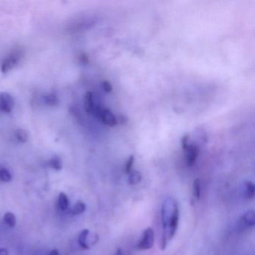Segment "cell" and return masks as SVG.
Wrapping results in <instances>:
<instances>
[{
	"mask_svg": "<svg viewBox=\"0 0 255 255\" xmlns=\"http://www.w3.org/2000/svg\"><path fill=\"white\" fill-rule=\"evenodd\" d=\"M12 179L11 173L8 169L5 168H1L0 169V181H3V182H10Z\"/></svg>",
	"mask_w": 255,
	"mask_h": 255,
	"instance_id": "17",
	"label": "cell"
},
{
	"mask_svg": "<svg viewBox=\"0 0 255 255\" xmlns=\"http://www.w3.org/2000/svg\"><path fill=\"white\" fill-rule=\"evenodd\" d=\"M162 220L163 225L162 249H166L169 242L176 234L179 221V208L175 200L167 198L162 206Z\"/></svg>",
	"mask_w": 255,
	"mask_h": 255,
	"instance_id": "1",
	"label": "cell"
},
{
	"mask_svg": "<svg viewBox=\"0 0 255 255\" xmlns=\"http://www.w3.org/2000/svg\"><path fill=\"white\" fill-rule=\"evenodd\" d=\"M133 162H134V156L133 155L130 156L127 159V163H126V173L130 174L132 172V167H133Z\"/></svg>",
	"mask_w": 255,
	"mask_h": 255,
	"instance_id": "20",
	"label": "cell"
},
{
	"mask_svg": "<svg viewBox=\"0 0 255 255\" xmlns=\"http://www.w3.org/2000/svg\"><path fill=\"white\" fill-rule=\"evenodd\" d=\"M154 243V233L153 229L148 227L145 230L143 239L139 242L137 248L139 250H148L151 249Z\"/></svg>",
	"mask_w": 255,
	"mask_h": 255,
	"instance_id": "2",
	"label": "cell"
},
{
	"mask_svg": "<svg viewBox=\"0 0 255 255\" xmlns=\"http://www.w3.org/2000/svg\"><path fill=\"white\" fill-rule=\"evenodd\" d=\"M89 234L90 231L88 229H85V230H82L80 234H79L78 241H79V246L83 249H90L88 243V236H89Z\"/></svg>",
	"mask_w": 255,
	"mask_h": 255,
	"instance_id": "9",
	"label": "cell"
},
{
	"mask_svg": "<svg viewBox=\"0 0 255 255\" xmlns=\"http://www.w3.org/2000/svg\"><path fill=\"white\" fill-rule=\"evenodd\" d=\"M0 255H8V252L6 249H0Z\"/></svg>",
	"mask_w": 255,
	"mask_h": 255,
	"instance_id": "23",
	"label": "cell"
},
{
	"mask_svg": "<svg viewBox=\"0 0 255 255\" xmlns=\"http://www.w3.org/2000/svg\"><path fill=\"white\" fill-rule=\"evenodd\" d=\"M4 221H5V224H8L11 227H14L17 222L15 215L11 212H8L5 214Z\"/></svg>",
	"mask_w": 255,
	"mask_h": 255,
	"instance_id": "15",
	"label": "cell"
},
{
	"mask_svg": "<svg viewBox=\"0 0 255 255\" xmlns=\"http://www.w3.org/2000/svg\"><path fill=\"white\" fill-rule=\"evenodd\" d=\"M189 134H185L183 136H182V139H181V147H182V150L184 151H185V150L187 149L188 146V141H189Z\"/></svg>",
	"mask_w": 255,
	"mask_h": 255,
	"instance_id": "21",
	"label": "cell"
},
{
	"mask_svg": "<svg viewBox=\"0 0 255 255\" xmlns=\"http://www.w3.org/2000/svg\"><path fill=\"white\" fill-rule=\"evenodd\" d=\"M45 102L47 105L53 107V106H56L58 104L59 99L54 94H49L45 97Z\"/></svg>",
	"mask_w": 255,
	"mask_h": 255,
	"instance_id": "18",
	"label": "cell"
},
{
	"mask_svg": "<svg viewBox=\"0 0 255 255\" xmlns=\"http://www.w3.org/2000/svg\"><path fill=\"white\" fill-rule=\"evenodd\" d=\"M243 195L246 199H252L255 197V186L251 181H245L243 182Z\"/></svg>",
	"mask_w": 255,
	"mask_h": 255,
	"instance_id": "7",
	"label": "cell"
},
{
	"mask_svg": "<svg viewBox=\"0 0 255 255\" xmlns=\"http://www.w3.org/2000/svg\"><path fill=\"white\" fill-rule=\"evenodd\" d=\"M81 61H82V62H88V56H86V55H82V56H81Z\"/></svg>",
	"mask_w": 255,
	"mask_h": 255,
	"instance_id": "24",
	"label": "cell"
},
{
	"mask_svg": "<svg viewBox=\"0 0 255 255\" xmlns=\"http://www.w3.org/2000/svg\"><path fill=\"white\" fill-rule=\"evenodd\" d=\"M58 203H59V208H60L62 211H66L67 209L68 208V206H69V200H68L66 194L64 193V192H61V193L59 194Z\"/></svg>",
	"mask_w": 255,
	"mask_h": 255,
	"instance_id": "12",
	"label": "cell"
},
{
	"mask_svg": "<svg viewBox=\"0 0 255 255\" xmlns=\"http://www.w3.org/2000/svg\"><path fill=\"white\" fill-rule=\"evenodd\" d=\"M115 255H124V253H123L122 250L121 249H118L116 252Z\"/></svg>",
	"mask_w": 255,
	"mask_h": 255,
	"instance_id": "26",
	"label": "cell"
},
{
	"mask_svg": "<svg viewBox=\"0 0 255 255\" xmlns=\"http://www.w3.org/2000/svg\"><path fill=\"white\" fill-rule=\"evenodd\" d=\"M98 116L101 122L106 125L114 127L118 124L115 116L108 109H98Z\"/></svg>",
	"mask_w": 255,
	"mask_h": 255,
	"instance_id": "4",
	"label": "cell"
},
{
	"mask_svg": "<svg viewBox=\"0 0 255 255\" xmlns=\"http://www.w3.org/2000/svg\"><path fill=\"white\" fill-rule=\"evenodd\" d=\"M102 86L104 91H106L107 93H111L112 91V85L109 81H104L102 82Z\"/></svg>",
	"mask_w": 255,
	"mask_h": 255,
	"instance_id": "22",
	"label": "cell"
},
{
	"mask_svg": "<svg viewBox=\"0 0 255 255\" xmlns=\"http://www.w3.org/2000/svg\"><path fill=\"white\" fill-rule=\"evenodd\" d=\"M49 165L52 169H55V170L59 171L62 169V160L58 156H53L49 162Z\"/></svg>",
	"mask_w": 255,
	"mask_h": 255,
	"instance_id": "14",
	"label": "cell"
},
{
	"mask_svg": "<svg viewBox=\"0 0 255 255\" xmlns=\"http://www.w3.org/2000/svg\"><path fill=\"white\" fill-rule=\"evenodd\" d=\"M20 59H21V54L18 52H16V53H11L6 59H4L1 65V71L2 73H7L14 67L17 66Z\"/></svg>",
	"mask_w": 255,
	"mask_h": 255,
	"instance_id": "3",
	"label": "cell"
},
{
	"mask_svg": "<svg viewBox=\"0 0 255 255\" xmlns=\"http://www.w3.org/2000/svg\"><path fill=\"white\" fill-rule=\"evenodd\" d=\"M15 137L20 143H27L29 138L28 133L23 129H19L15 132Z\"/></svg>",
	"mask_w": 255,
	"mask_h": 255,
	"instance_id": "16",
	"label": "cell"
},
{
	"mask_svg": "<svg viewBox=\"0 0 255 255\" xmlns=\"http://www.w3.org/2000/svg\"><path fill=\"white\" fill-rule=\"evenodd\" d=\"M185 162L187 166H193L197 158H198L199 150L195 145L192 144L188 146L187 149L185 150Z\"/></svg>",
	"mask_w": 255,
	"mask_h": 255,
	"instance_id": "6",
	"label": "cell"
},
{
	"mask_svg": "<svg viewBox=\"0 0 255 255\" xmlns=\"http://www.w3.org/2000/svg\"><path fill=\"white\" fill-rule=\"evenodd\" d=\"M14 107V100L7 92L0 93V109L5 112H11Z\"/></svg>",
	"mask_w": 255,
	"mask_h": 255,
	"instance_id": "5",
	"label": "cell"
},
{
	"mask_svg": "<svg viewBox=\"0 0 255 255\" xmlns=\"http://www.w3.org/2000/svg\"><path fill=\"white\" fill-rule=\"evenodd\" d=\"M243 222L249 227H252L255 224V214L254 211H249L245 214L243 218Z\"/></svg>",
	"mask_w": 255,
	"mask_h": 255,
	"instance_id": "10",
	"label": "cell"
},
{
	"mask_svg": "<svg viewBox=\"0 0 255 255\" xmlns=\"http://www.w3.org/2000/svg\"><path fill=\"white\" fill-rule=\"evenodd\" d=\"M49 255H59V252L56 249H53V251L50 252V253L49 254Z\"/></svg>",
	"mask_w": 255,
	"mask_h": 255,
	"instance_id": "25",
	"label": "cell"
},
{
	"mask_svg": "<svg viewBox=\"0 0 255 255\" xmlns=\"http://www.w3.org/2000/svg\"><path fill=\"white\" fill-rule=\"evenodd\" d=\"M128 182L130 185H136L142 181V175L138 171H133L129 174Z\"/></svg>",
	"mask_w": 255,
	"mask_h": 255,
	"instance_id": "11",
	"label": "cell"
},
{
	"mask_svg": "<svg viewBox=\"0 0 255 255\" xmlns=\"http://www.w3.org/2000/svg\"><path fill=\"white\" fill-rule=\"evenodd\" d=\"M193 196L196 200H199L201 197V187L198 179H195L193 182Z\"/></svg>",
	"mask_w": 255,
	"mask_h": 255,
	"instance_id": "19",
	"label": "cell"
},
{
	"mask_svg": "<svg viewBox=\"0 0 255 255\" xmlns=\"http://www.w3.org/2000/svg\"><path fill=\"white\" fill-rule=\"evenodd\" d=\"M85 211V204L82 201H79L74 204L73 209H72V214L73 215H80L83 214Z\"/></svg>",
	"mask_w": 255,
	"mask_h": 255,
	"instance_id": "13",
	"label": "cell"
},
{
	"mask_svg": "<svg viewBox=\"0 0 255 255\" xmlns=\"http://www.w3.org/2000/svg\"><path fill=\"white\" fill-rule=\"evenodd\" d=\"M84 107L88 114L92 112L94 109V102H93V95L91 91H87L84 97Z\"/></svg>",
	"mask_w": 255,
	"mask_h": 255,
	"instance_id": "8",
	"label": "cell"
}]
</instances>
